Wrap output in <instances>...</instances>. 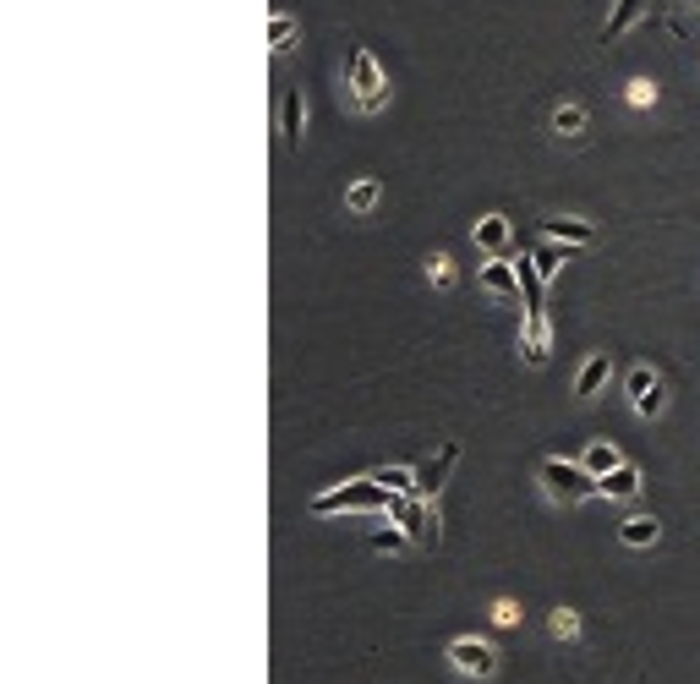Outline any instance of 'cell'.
Listing matches in <instances>:
<instances>
[{
	"instance_id": "cell-1",
	"label": "cell",
	"mask_w": 700,
	"mask_h": 684,
	"mask_svg": "<svg viewBox=\"0 0 700 684\" xmlns=\"http://www.w3.org/2000/svg\"><path fill=\"white\" fill-rule=\"evenodd\" d=\"M405 498L411 493H389L383 482L361 477V482H345V488H334V493H318L307 509L312 515H400Z\"/></svg>"
},
{
	"instance_id": "cell-2",
	"label": "cell",
	"mask_w": 700,
	"mask_h": 684,
	"mask_svg": "<svg viewBox=\"0 0 700 684\" xmlns=\"http://www.w3.org/2000/svg\"><path fill=\"white\" fill-rule=\"evenodd\" d=\"M536 477H542L547 498H558V504H586V498H602V477H591L586 460H542L536 466Z\"/></svg>"
},
{
	"instance_id": "cell-3",
	"label": "cell",
	"mask_w": 700,
	"mask_h": 684,
	"mask_svg": "<svg viewBox=\"0 0 700 684\" xmlns=\"http://www.w3.org/2000/svg\"><path fill=\"white\" fill-rule=\"evenodd\" d=\"M345 88H350V99H356L361 115H378L383 104H389V77H383V66H378L372 50L345 55Z\"/></svg>"
},
{
	"instance_id": "cell-4",
	"label": "cell",
	"mask_w": 700,
	"mask_h": 684,
	"mask_svg": "<svg viewBox=\"0 0 700 684\" xmlns=\"http://www.w3.org/2000/svg\"><path fill=\"white\" fill-rule=\"evenodd\" d=\"M449 663H454V674H465V679H487L498 668V646L476 641V635H460V641H449Z\"/></svg>"
},
{
	"instance_id": "cell-5",
	"label": "cell",
	"mask_w": 700,
	"mask_h": 684,
	"mask_svg": "<svg viewBox=\"0 0 700 684\" xmlns=\"http://www.w3.org/2000/svg\"><path fill=\"white\" fill-rule=\"evenodd\" d=\"M624 389H629V405H635V416H646V422L668 411V389H662V378L651 373V367H629Z\"/></svg>"
},
{
	"instance_id": "cell-6",
	"label": "cell",
	"mask_w": 700,
	"mask_h": 684,
	"mask_svg": "<svg viewBox=\"0 0 700 684\" xmlns=\"http://www.w3.org/2000/svg\"><path fill=\"white\" fill-rule=\"evenodd\" d=\"M454 466H460V444H454V438H443L438 455H427L422 466H416V498H438V488L449 482Z\"/></svg>"
},
{
	"instance_id": "cell-7",
	"label": "cell",
	"mask_w": 700,
	"mask_h": 684,
	"mask_svg": "<svg viewBox=\"0 0 700 684\" xmlns=\"http://www.w3.org/2000/svg\"><path fill=\"white\" fill-rule=\"evenodd\" d=\"M301 121H307V99H301V83L279 88V143L301 148Z\"/></svg>"
},
{
	"instance_id": "cell-8",
	"label": "cell",
	"mask_w": 700,
	"mask_h": 684,
	"mask_svg": "<svg viewBox=\"0 0 700 684\" xmlns=\"http://www.w3.org/2000/svg\"><path fill=\"white\" fill-rule=\"evenodd\" d=\"M400 520L411 526V537L422 542V548H438V509H433V498H405V509H400Z\"/></svg>"
},
{
	"instance_id": "cell-9",
	"label": "cell",
	"mask_w": 700,
	"mask_h": 684,
	"mask_svg": "<svg viewBox=\"0 0 700 684\" xmlns=\"http://www.w3.org/2000/svg\"><path fill=\"white\" fill-rule=\"evenodd\" d=\"M471 241H476V252H487V258H504L509 241H515V225H509L504 214H487V219H476Z\"/></svg>"
},
{
	"instance_id": "cell-10",
	"label": "cell",
	"mask_w": 700,
	"mask_h": 684,
	"mask_svg": "<svg viewBox=\"0 0 700 684\" xmlns=\"http://www.w3.org/2000/svg\"><path fill=\"white\" fill-rule=\"evenodd\" d=\"M482 291L487 296H504V301H520V269L509 258H487L482 263Z\"/></svg>"
},
{
	"instance_id": "cell-11",
	"label": "cell",
	"mask_w": 700,
	"mask_h": 684,
	"mask_svg": "<svg viewBox=\"0 0 700 684\" xmlns=\"http://www.w3.org/2000/svg\"><path fill=\"white\" fill-rule=\"evenodd\" d=\"M542 236L547 241H564V247H597V225L591 219H542Z\"/></svg>"
},
{
	"instance_id": "cell-12",
	"label": "cell",
	"mask_w": 700,
	"mask_h": 684,
	"mask_svg": "<svg viewBox=\"0 0 700 684\" xmlns=\"http://www.w3.org/2000/svg\"><path fill=\"white\" fill-rule=\"evenodd\" d=\"M520 351H525V367H542L547 362V312L542 307H525V340H520Z\"/></svg>"
},
{
	"instance_id": "cell-13",
	"label": "cell",
	"mask_w": 700,
	"mask_h": 684,
	"mask_svg": "<svg viewBox=\"0 0 700 684\" xmlns=\"http://www.w3.org/2000/svg\"><path fill=\"white\" fill-rule=\"evenodd\" d=\"M608 373H613L608 351L586 356V367H580V373H575V400H597V394H602V384H608Z\"/></svg>"
},
{
	"instance_id": "cell-14",
	"label": "cell",
	"mask_w": 700,
	"mask_h": 684,
	"mask_svg": "<svg viewBox=\"0 0 700 684\" xmlns=\"http://www.w3.org/2000/svg\"><path fill=\"white\" fill-rule=\"evenodd\" d=\"M618 537H624V548H651V542L662 537L657 515H629L624 526H618Z\"/></svg>"
},
{
	"instance_id": "cell-15",
	"label": "cell",
	"mask_w": 700,
	"mask_h": 684,
	"mask_svg": "<svg viewBox=\"0 0 700 684\" xmlns=\"http://www.w3.org/2000/svg\"><path fill=\"white\" fill-rule=\"evenodd\" d=\"M296 33H301V22L290 17V11H274V17H268V50L285 55L290 44H296Z\"/></svg>"
},
{
	"instance_id": "cell-16",
	"label": "cell",
	"mask_w": 700,
	"mask_h": 684,
	"mask_svg": "<svg viewBox=\"0 0 700 684\" xmlns=\"http://www.w3.org/2000/svg\"><path fill=\"white\" fill-rule=\"evenodd\" d=\"M531 263H536V274H542V280H553V274L569 263V247H564V241H547L542 236V247L531 252Z\"/></svg>"
},
{
	"instance_id": "cell-17",
	"label": "cell",
	"mask_w": 700,
	"mask_h": 684,
	"mask_svg": "<svg viewBox=\"0 0 700 684\" xmlns=\"http://www.w3.org/2000/svg\"><path fill=\"white\" fill-rule=\"evenodd\" d=\"M640 11H646V0H618L613 17H608V28H602V39H624V33L640 22Z\"/></svg>"
},
{
	"instance_id": "cell-18",
	"label": "cell",
	"mask_w": 700,
	"mask_h": 684,
	"mask_svg": "<svg viewBox=\"0 0 700 684\" xmlns=\"http://www.w3.org/2000/svg\"><path fill=\"white\" fill-rule=\"evenodd\" d=\"M635 493H640V471L629 466V460H624L618 471H608V477H602V498H635Z\"/></svg>"
},
{
	"instance_id": "cell-19",
	"label": "cell",
	"mask_w": 700,
	"mask_h": 684,
	"mask_svg": "<svg viewBox=\"0 0 700 684\" xmlns=\"http://www.w3.org/2000/svg\"><path fill=\"white\" fill-rule=\"evenodd\" d=\"M378 197H383V187L372 176H361V181H350L345 208H350V214H372V208H378Z\"/></svg>"
},
{
	"instance_id": "cell-20",
	"label": "cell",
	"mask_w": 700,
	"mask_h": 684,
	"mask_svg": "<svg viewBox=\"0 0 700 684\" xmlns=\"http://www.w3.org/2000/svg\"><path fill=\"white\" fill-rule=\"evenodd\" d=\"M372 482H383L389 493H416V466H378V471H367Z\"/></svg>"
},
{
	"instance_id": "cell-21",
	"label": "cell",
	"mask_w": 700,
	"mask_h": 684,
	"mask_svg": "<svg viewBox=\"0 0 700 684\" xmlns=\"http://www.w3.org/2000/svg\"><path fill=\"white\" fill-rule=\"evenodd\" d=\"M553 132L558 137H580V132H586V110H580V104H558V110H553Z\"/></svg>"
},
{
	"instance_id": "cell-22",
	"label": "cell",
	"mask_w": 700,
	"mask_h": 684,
	"mask_svg": "<svg viewBox=\"0 0 700 684\" xmlns=\"http://www.w3.org/2000/svg\"><path fill=\"white\" fill-rule=\"evenodd\" d=\"M618 466H624V460H618L613 444H591L586 449V471H591V477H608V471H618Z\"/></svg>"
},
{
	"instance_id": "cell-23",
	"label": "cell",
	"mask_w": 700,
	"mask_h": 684,
	"mask_svg": "<svg viewBox=\"0 0 700 684\" xmlns=\"http://www.w3.org/2000/svg\"><path fill=\"white\" fill-rule=\"evenodd\" d=\"M547 630H553V641H575V635H580V613L575 608H553Z\"/></svg>"
},
{
	"instance_id": "cell-24",
	"label": "cell",
	"mask_w": 700,
	"mask_h": 684,
	"mask_svg": "<svg viewBox=\"0 0 700 684\" xmlns=\"http://www.w3.org/2000/svg\"><path fill=\"white\" fill-rule=\"evenodd\" d=\"M427 280H433L438 291H443V285H454V263H449V252H433V258H427Z\"/></svg>"
},
{
	"instance_id": "cell-25",
	"label": "cell",
	"mask_w": 700,
	"mask_h": 684,
	"mask_svg": "<svg viewBox=\"0 0 700 684\" xmlns=\"http://www.w3.org/2000/svg\"><path fill=\"white\" fill-rule=\"evenodd\" d=\"M405 542H411V537H405V531H394V526H383V531H372V548H378V553H400V548H405Z\"/></svg>"
},
{
	"instance_id": "cell-26",
	"label": "cell",
	"mask_w": 700,
	"mask_h": 684,
	"mask_svg": "<svg viewBox=\"0 0 700 684\" xmlns=\"http://www.w3.org/2000/svg\"><path fill=\"white\" fill-rule=\"evenodd\" d=\"M629 104H635V110H646V104H657V88L646 83V77H635V83H629V94H624Z\"/></svg>"
},
{
	"instance_id": "cell-27",
	"label": "cell",
	"mask_w": 700,
	"mask_h": 684,
	"mask_svg": "<svg viewBox=\"0 0 700 684\" xmlns=\"http://www.w3.org/2000/svg\"><path fill=\"white\" fill-rule=\"evenodd\" d=\"M493 624H504V630H509V624H520V602L498 597V602H493Z\"/></svg>"
},
{
	"instance_id": "cell-28",
	"label": "cell",
	"mask_w": 700,
	"mask_h": 684,
	"mask_svg": "<svg viewBox=\"0 0 700 684\" xmlns=\"http://www.w3.org/2000/svg\"><path fill=\"white\" fill-rule=\"evenodd\" d=\"M690 6H700V0H690Z\"/></svg>"
}]
</instances>
